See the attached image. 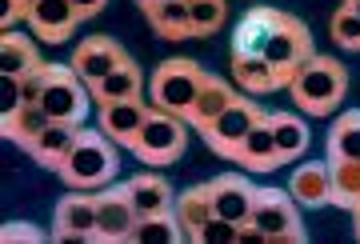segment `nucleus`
<instances>
[{
    "mask_svg": "<svg viewBox=\"0 0 360 244\" xmlns=\"http://www.w3.org/2000/svg\"><path fill=\"white\" fill-rule=\"evenodd\" d=\"M120 172V153H116V141L104 136L101 129H80L72 153L65 156V165L56 168V176L65 180L68 188H80V193H101L108 188Z\"/></svg>",
    "mask_w": 360,
    "mask_h": 244,
    "instance_id": "obj_1",
    "label": "nucleus"
},
{
    "mask_svg": "<svg viewBox=\"0 0 360 244\" xmlns=\"http://www.w3.org/2000/svg\"><path fill=\"white\" fill-rule=\"evenodd\" d=\"M288 92H292L296 108L304 116H328L333 108H340L348 92V68L336 56L312 52L309 60L296 68V77L288 80Z\"/></svg>",
    "mask_w": 360,
    "mask_h": 244,
    "instance_id": "obj_2",
    "label": "nucleus"
},
{
    "mask_svg": "<svg viewBox=\"0 0 360 244\" xmlns=\"http://www.w3.org/2000/svg\"><path fill=\"white\" fill-rule=\"evenodd\" d=\"M129 148L136 153V160H144V165L168 168L172 160L184 156V148H188V120L176 116V113H165V108H148V116H144V124L136 129Z\"/></svg>",
    "mask_w": 360,
    "mask_h": 244,
    "instance_id": "obj_3",
    "label": "nucleus"
},
{
    "mask_svg": "<svg viewBox=\"0 0 360 244\" xmlns=\"http://www.w3.org/2000/svg\"><path fill=\"white\" fill-rule=\"evenodd\" d=\"M205 84V68L188 60V56H176V60H160L148 77V101L153 108H165V113L184 116L188 104L196 101V92Z\"/></svg>",
    "mask_w": 360,
    "mask_h": 244,
    "instance_id": "obj_4",
    "label": "nucleus"
},
{
    "mask_svg": "<svg viewBox=\"0 0 360 244\" xmlns=\"http://www.w3.org/2000/svg\"><path fill=\"white\" fill-rule=\"evenodd\" d=\"M252 224L264 232V244H304V220L296 212V200L288 188H257L252 200Z\"/></svg>",
    "mask_w": 360,
    "mask_h": 244,
    "instance_id": "obj_5",
    "label": "nucleus"
},
{
    "mask_svg": "<svg viewBox=\"0 0 360 244\" xmlns=\"http://www.w3.org/2000/svg\"><path fill=\"white\" fill-rule=\"evenodd\" d=\"M312 32L304 20H296L292 13H281V20H276V28H272L269 44H264V60H269V68L276 72V80H281L284 89H288V80L296 77V68L304 65L312 56Z\"/></svg>",
    "mask_w": 360,
    "mask_h": 244,
    "instance_id": "obj_6",
    "label": "nucleus"
},
{
    "mask_svg": "<svg viewBox=\"0 0 360 244\" xmlns=\"http://www.w3.org/2000/svg\"><path fill=\"white\" fill-rule=\"evenodd\" d=\"M264 116H269V113H264L257 101H248V96H236V101H232L229 108H224V113H220L217 120H212V124L200 132V136H205V144H208V148H212L217 156L232 160V156H236V148L245 144V136L257 129Z\"/></svg>",
    "mask_w": 360,
    "mask_h": 244,
    "instance_id": "obj_7",
    "label": "nucleus"
},
{
    "mask_svg": "<svg viewBox=\"0 0 360 244\" xmlns=\"http://www.w3.org/2000/svg\"><path fill=\"white\" fill-rule=\"evenodd\" d=\"M52 240L56 244H96V193L68 188L52 208Z\"/></svg>",
    "mask_w": 360,
    "mask_h": 244,
    "instance_id": "obj_8",
    "label": "nucleus"
},
{
    "mask_svg": "<svg viewBox=\"0 0 360 244\" xmlns=\"http://www.w3.org/2000/svg\"><path fill=\"white\" fill-rule=\"evenodd\" d=\"M89 101H92V92H89V84L72 72V65L56 68L52 84L44 89V96H40L44 113H49L56 124H84V116H89Z\"/></svg>",
    "mask_w": 360,
    "mask_h": 244,
    "instance_id": "obj_9",
    "label": "nucleus"
},
{
    "mask_svg": "<svg viewBox=\"0 0 360 244\" xmlns=\"http://www.w3.org/2000/svg\"><path fill=\"white\" fill-rule=\"evenodd\" d=\"M129 60H132V56L124 52L120 40L101 37V32H96V37H84L77 44V52H72V72H77V77L92 89V84H101L108 72H116V68L129 65Z\"/></svg>",
    "mask_w": 360,
    "mask_h": 244,
    "instance_id": "obj_10",
    "label": "nucleus"
},
{
    "mask_svg": "<svg viewBox=\"0 0 360 244\" xmlns=\"http://www.w3.org/2000/svg\"><path fill=\"white\" fill-rule=\"evenodd\" d=\"M136 208L129 200L124 184H108L96 193V244H120L132 236Z\"/></svg>",
    "mask_w": 360,
    "mask_h": 244,
    "instance_id": "obj_11",
    "label": "nucleus"
},
{
    "mask_svg": "<svg viewBox=\"0 0 360 244\" xmlns=\"http://www.w3.org/2000/svg\"><path fill=\"white\" fill-rule=\"evenodd\" d=\"M208 200H212L217 217L232 220V224H248L252 200H257V184L245 172H220V176L208 180Z\"/></svg>",
    "mask_w": 360,
    "mask_h": 244,
    "instance_id": "obj_12",
    "label": "nucleus"
},
{
    "mask_svg": "<svg viewBox=\"0 0 360 244\" xmlns=\"http://www.w3.org/2000/svg\"><path fill=\"white\" fill-rule=\"evenodd\" d=\"M25 25L32 28V37L44 44H65L80 25V13L72 0H32Z\"/></svg>",
    "mask_w": 360,
    "mask_h": 244,
    "instance_id": "obj_13",
    "label": "nucleus"
},
{
    "mask_svg": "<svg viewBox=\"0 0 360 244\" xmlns=\"http://www.w3.org/2000/svg\"><path fill=\"white\" fill-rule=\"evenodd\" d=\"M153 101L148 96H129V101H112V104H96V120H101V132L104 136H112L116 144H124L129 148L136 129L144 124V116H148Z\"/></svg>",
    "mask_w": 360,
    "mask_h": 244,
    "instance_id": "obj_14",
    "label": "nucleus"
},
{
    "mask_svg": "<svg viewBox=\"0 0 360 244\" xmlns=\"http://www.w3.org/2000/svg\"><path fill=\"white\" fill-rule=\"evenodd\" d=\"M276 20H281V8L252 4V8L236 20V32H232V52H236V56H264V44H269Z\"/></svg>",
    "mask_w": 360,
    "mask_h": 244,
    "instance_id": "obj_15",
    "label": "nucleus"
},
{
    "mask_svg": "<svg viewBox=\"0 0 360 244\" xmlns=\"http://www.w3.org/2000/svg\"><path fill=\"white\" fill-rule=\"evenodd\" d=\"M288 193L296 205L304 208H324L333 205V176H328V160H304L292 168L288 176Z\"/></svg>",
    "mask_w": 360,
    "mask_h": 244,
    "instance_id": "obj_16",
    "label": "nucleus"
},
{
    "mask_svg": "<svg viewBox=\"0 0 360 244\" xmlns=\"http://www.w3.org/2000/svg\"><path fill=\"white\" fill-rule=\"evenodd\" d=\"M124 188H129V200L136 208V220L141 217H156V212H168L176 193H172V184H168L160 172H136V176L124 180Z\"/></svg>",
    "mask_w": 360,
    "mask_h": 244,
    "instance_id": "obj_17",
    "label": "nucleus"
},
{
    "mask_svg": "<svg viewBox=\"0 0 360 244\" xmlns=\"http://www.w3.org/2000/svg\"><path fill=\"white\" fill-rule=\"evenodd\" d=\"M236 101L232 96V84L224 77H217V72H205V84H200V92H196V101L188 104V113H184V120H188V129H200L205 132L212 120H217L229 104Z\"/></svg>",
    "mask_w": 360,
    "mask_h": 244,
    "instance_id": "obj_18",
    "label": "nucleus"
},
{
    "mask_svg": "<svg viewBox=\"0 0 360 244\" xmlns=\"http://www.w3.org/2000/svg\"><path fill=\"white\" fill-rule=\"evenodd\" d=\"M232 160L245 168V172H272V168H281V165H284L281 148H276V136H272L269 116H264L257 129L245 136V144L236 148V156H232Z\"/></svg>",
    "mask_w": 360,
    "mask_h": 244,
    "instance_id": "obj_19",
    "label": "nucleus"
},
{
    "mask_svg": "<svg viewBox=\"0 0 360 244\" xmlns=\"http://www.w3.org/2000/svg\"><path fill=\"white\" fill-rule=\"evenodd\" d=\"M49 124H56V120L44 113V104H20V108H13V113L0 116V132H4V141L20 144L25 153L40 141V132L49 129Z\"/></svg>",
    "mask_w": 360,
    "mask_h": 244,
    "instance_id": "obj_20",
    "label": "nucleus"
},
{
    "mask_svg": "<svg viewBox=\"0 0 360 244\" xmlns=\"http://www.w3.org/2000/svg\"><path fill=\"white\" fill-rule=\"evenodd\" d=\"M80 129H84V124H49V129L40 132V141L28 148V156H32L40 168L56 172V168L65 165V156L72 153V144H77Z\"/></svg>",
    "mask_w": 360,
    "mask_h": 244,
    "instance_id": "obj_21",
    "label": "nucleus"
},
{
    "mask_svg": "<svg viewBox=\"0 0 360 244\" xmlns=\"http://www.w3.org/2000/svg\"><path fill=\"white\" fill-rule=\"evenodd\" d=\"M172 212H176L184 236H188V240H200V229H205L208 220L217 217V212H212V200H208V184H193V188L176 193V200H172Z\"/></svg>",
    "mask_w": 360,
    "mask_h": 244,
    "instance_id": "obj_22",
    "label": "nucleus"
},
{
    "mask_svg": "<svg viewBox=\"0 0 360 244\" xmlns=\"http://www.w3.org/2000/svg\"><path fill=\"white\" fill-rule=\"evenodd\" d=\"M148 28L160 40H188L193 37V13H188V0H168V4H153L141 8Z\"/></svg>",
    "mask_w": 360,
    "mask_h": 244,
    "instance_id": "obj_23",
    "label": "nucleus"
},
{
    "mask_svg": "<svg viewBox=\"0 0 360 244\" xmlns=\"http://www.w3.org/2000/svg\"><path fill=\"white\" fill-rule=\"evenodd\" d=\"M37 65L40 52L28 32H0V77H25Z\"/></svg>",
    "mask_w": 360,
    "mask_h": 244,
    "instance_id": "obj_24",
    "label": "nucleus"
},
{
    "mask_svg": "<svg viewBox=\"0 0 360 244\" xmlns=\"http://www.w3.org/2000/svg\"><path fill=\"white\" fill-rule=\"evenodd\" d=\"M269 124H272V136H276V148H281L284 160H300L309 153L312 132L296 113H269Z\"/></svg>",
    "mask_w": 360,
    "mask_h": 244,
    "instance_id": "obj_25",
    "label": "nucleus"
},
{
    "mask_svg": "<svg viewBox=\"0 0 360 244\" xmlns=\"http://www.w3.org/2000/svg\"><path fill=\"white\" fill-rule=\"evenodd\" d=\"M92 101L96 104H112V101H129V96H144V77H141V65L129 60V65H120L116 72L101 80V84H92Z\"/></svg>",
    "mask_w": 360,
    "mask_h": 244,
    "instance_id": "obj_26",
    "label": "nucleus"
},
{
    "mask_svg": "<svg viewBox=\"0 0 360 244\" xmlns=\"http://www.w3.org/2000/svg\"><path fill=\"white\" fill-rule=\"evenodd\" d=\"M232 80H236L245 92H252V96H264V92L284 89L264 56H236V52H232Z\"/></svg>",
    "mask_w": 360,
    "mask_h": 244,
    "instance_id": "obj_27",
    "label": "nucleus"
},
{
    "mask_svg": "<svg viewBox=\"0 0 360 244\" xmlns=\"http://www.w3.org/2000/svg\"><path fill=\"white\" fill-rule=\"evenodd\" d=\"M328 160H360V108H348L328 129Z\"/></svg>",
    "mask_w": 360,
    "mask_h": 244,
    "instance_id": "obj_28",
    "label": "nucleus"
},
{
    "mask_svg": "<svg viewBox=\"0 0 360 244\" xmlns=\"http://www.w3.org/2000/svg\"><path fill=\"white\" fill-rule=\"evenodd\" d=\"M129 240H141V244H176V240H188L184 229H180L176 212H156V217H141L132 224V236Z\"/></svg>",
    "mask_w": 360,
    "mask_h": 244,
    "instance_id": "obj_29",
    "label": "nucleus"
},
{
    "mask_svg": "<svg viewBox=\"0 0 360 244\" xmlns=\"http://www.w3.org/2000/svg\"><path fill=\"white\" fill-rule=\"evenodd\" d=\"M328 176H333V205L352 212L360 205V160H328Z\"/></svg>",
    "mask_w": 360,
    "mask_h": 244,
    "instance_id": "obj_30",
    "label": "nucleus"
},
{
    "mask_svg": "<svg viewBox=\"0 0 360 244\" xmlns=\"http://www.w3.org/2000/svg\"><path fill=\"white\" fill-rule=\"evenodd\" d=\"M193 13V37H212L229 20V0H188Z\"/></svg>",
    "mask_w": 360,
    "mask_h": 244,
    "instance_id": "obj_31",
    "label": "nucleus"
},
{
    "mask_svg": "<svg viewBox=\"0 0 360 244\" xmlns=\"http://www.w3.org/2000/svg\"><path fill=\"white\" fill-rule=\"evenodd\" d=\"M328 32H333V40L340 44L345 52H360V16L348 8V4H340L333 13V20H328Z\"/></svg>",
    "mask_w": 360,
    "mask_h": 244,
    "instance_id": "obj_32",
    "label": "nucleus"
},
{
    "mask_svg": "<svg viewBox=\"0 0 360 244\" xmlns=\"http://www.w3.org/2000/svg\"><path fill=\"white\" fill-rule=\"evenodd\" d=\"M56 68L52 60H40L37 68H28L25 77H20V101L25 104H40V96H44V89L52 84V77H56Z\"/></svg>",
    "mask_w": 360,
    "mask_h": 244,
    "instance_id": "obj_33",
    "label": "nucleus"
},
{
    "mask_svg": "<svg viewBox=\"0 0 360 244\" xmlns=\"http://www.w3.org/2000/svg\"><path fill=\"white\" fill-rule=\"evenodd\" d=\"M0 240L4 244H44V240H52V232H40L28 220H13V224L0 229Z\"/></svg>",
    "mask_w": 360,
    "mask_h": 244,
    "instance_id": "obj_34",
    "label": "nucleus"
},
{
    "mask_svg": "<svg viewBox=\"0 0 360 244\" xmlns=\"http://www.w3.org/2000/svg\"><path fill=\"white\" fill-rule=\"evenodd\" d=\"M236 232H240V224H232V220H224V217H212L200 229V240L205 244H236Z\"/></svg>",
    "mask_w": 360,
    "mask_h": 244,
    "instance_id": "obj_35",
    "label": "nucleus"
},
{
    "mask_svg": "<svg viewBox=\"0 0 360 244\" xmlns=\"http://www.w3.org/2000/svg\"><path fill=\"white\" fill-rule=\"evenodd\" d=\"M0 96H4V101H0V116L4 113H13V108H20V77H4L0 80Z\"/></svg>",
    "mask_w": 360,
    "mask_h": 244,
    "instance_id": "obj_36",
    "label": "nucleus"
},
{
    "mask_svg": "<svg viewBox=\"0 0 360 244\" xmlns=\"http://www.w3.org/2000/svg\"><path fill=\"white\" fill-rule=\"evenodd\" d=\"M72 4H77L80 20H92V16H101L108 8V0H72Z\"/></svg>",
    "mask_w": 360,
    "mask_h": 244,
    "instance_id": "obj_37",
    "label": "nucleus"
},
{
    "mask_svg": "<svg viewBox=\"0 0 360 244\" xmlns=\"http://www.w3.org/2000/svg\"><path fill=\"white\" fill-rule=\"evenodd\" d=\"M4 4H13L20 16H28V8H32V0H4Z\"/></svg>",
    "mask_w": 360,
    "mask_h": 244,
    "instance_id": "obj_38",
    "label": "nucleus"
},
{
    "mask_svg": "<svg viewBox=\"0 0 360 244\" xmlns=\"http://www.w3.org/2000/svg\"><path fill=\"white\" fill-rule=\"evenodd\" d=\"M352 232H356V240H360V208L352 212Z\"/></svg>",
    "mask_w": 360,
    "mask_h": 244,
    "instance_id": "obj_39",
    "label": "nucleus"
},
{
    "mask_svg": "<svg viewBox=\"0 0 360 244\" xmlns=\"http://www.w3.org/2000/svg\"><path fill=\"white\" fill-rule=\"evenodd\" d=\"M141 8H153V4H168V0H136Z\"/></svg>",
    "mask_w": 360,
    "mask_h": 244,
    "instance_id": "obj_40",
    "label": "nucleus"
},
{
    "mask_svg": "<svg viewBox=\"0 0 360 244\" xmlns=\"http://www.w3.org/2000/svg\"><path fill=\"white\" fill-rule=\"evenodd\" d=\"M345 4H348V8H352L356 16H360V0H345Z\"/></svg>",
    "mask_w": 360,
    "mask_h": 244,
    "instance_id": "obj_41",
    "label": "nucleus"
},
{
    "mask_svg": "<svg viewBox=\"0 0 360 244\" xmlns=\"http://www.w3.org/2000/svg\"><path fill=\"white\" fill-rule=\"evenodd\" d=\"M356 208H360V205H356ZM356 208H352V212H356Z\"/></svg>",
    "mask_w": 360,
    "mask_h": 244,
    "instance_id": "obj_42",
    "label": "nucleus"
}]
</instances>
